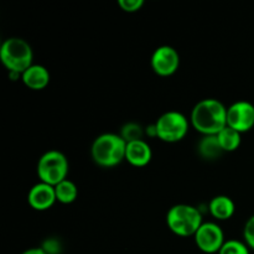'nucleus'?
Returning <instances> with one entry per match:
<instances>
[{"label":"nucleus","mask_w":254,"mask_h":254,"mask_svg":"<svg viewBox=\"0 0 254 254\" xmlns=\"http://www.w3.org/2000/svg\"><path fill=\"white\" fill-rule=\"evenodd\" d=\"M190 124L202 135H217L227 127V107L220 99H202L191 111Z\"/></svg>","instance_id":"nucleus-1"},{"label":"nucleus","mask_w":254,"mask_h":254,"mask_svg":"<svg viewBox=\"0 0 254 254\" xmlns=\"http://www.w3.org/2000/svg\"><path fill=\"white\" fill-rule=\"evenodd\" d=\"M127 141L119 134L104 133L97 136L91 146L94 163L102 168H114L126 160Z\"/></svg>","instance_id":"nucleus-2"},{"label":"nucleus","mask_w":254,"mask_h":254,"mask_svg":"<svg viewBox=\"0 0 254 254\" xmlns=\"http://www.w3.org/2000/svg\"><path fill=\"white\" fill-rule=\"evenodd\" d=\"M0 61L9 73L22 74L34 64V51L26 40L9 37L0 45Z\"/></svg>","instance_id":"nucleus-3"},{"label":"nucleus","mask_w":254,"mask_h":254,"mask_svg":"<svg viewBox=\"0 0 254 254\" xmlns=\"http://www.w3.org/2000/svg\"><path fill=\"white\" fill-rule=\"evenodd\" d=\"M202 223L201 211L195 206L186 203L173 206L166 215V225L169 230L179 237H193Z\"/></svg>","instance_id":"nucleus-4"},{"label":"nucleus","mask_w":254,"mask_h":254,"mask_svg":"<svg viewBox=\"0 0 254 254\" xmlns=\"http://www.w3.org/2000/svg\"><path fill=\"white\" fill-rule=\"evenodd\" d=\"M69 171V164L66 155L60 150H49L40 156L36 173L40 181L51 186L59 185L66 180Z\"/></svg>","instance_id":"nucleus-5"},{"label":"nucleus","mask_w":254,"mask_h":254,"mask_svg":"<svg viewBox=\"0 0 254 254\" xmlns=\"http://www.w3.org/2000/svg\"><path fill=\"white\" fill-rule=\"evenodd\" d=\"M156 135L165 143H178L189 133L190 122L179 111H169L161 114L155 122Z\"/></svg>","instance_id":"nucleus-6"},{"label":"nucleus","mask_w":254,"mask_h":254,"mask_svg":"<svg viewBox=\"0 0 254 254\" xmlns=\"http://www.w3.org/2000/svg\"><path fill=\"white\" fill-rule=\"evenodd\" d=\"M196 246L206 254L218 253L225 245V233L220 225L215 222H203L193 236Z\"/></svg>","instance_id":"nucleus-7"},{"label":"nucleus","mask_w":254,"mask_h":254,"mask_svg":"<svg viewBox=\"0 0 254 254\" xmlns=\"http://www.w3.org/2000/svg\"><path fill=\"white\" fill-rule=\"evenodd\" d=\"M153 71L161 77H169L176 73L180 67V55L178 50L169 45H163L154 50L150 59Z\"/></svg>","instance_id":"nucleus-8"},{"label":"nucleus","mask_w":254,"mask_h":254,"mask_svg":"<svg viewBox=\"0 0 254 254\" xmlns=\"http://www.w3.org/2000/svg\"><path fill=\"white\" fill-rule=\"evenodd\" d=\"M227 127L243 134L254 127V106L248 101H237L227 108Z\"/></svg>","instance_id":"nucleus-9"},{"label":"nucleus","mask_w":254,"mask_h":254,"mask_svg":"<svg viewBox=\"0 0 254 254\" xmlns=\"http://www.w3.org/2000/svg\"><path fill=\"white\" fill-rule=\"evenodd\" d=\"M57 201L55 186L49 185L40 181L32 186L27 193V202L30 207L35 211H47L55 205Z\"/></svg>","instance_id":"nucleus-10"},{"label":"nucleus","mask_w":254,"mask_h":254,"mask_svg":"<svg viewBox=\"0 0 254 254\" xmlns=\"http://www.w3.org/2000/svg\"><path fill=\"white\" fill-rule=\"evenodd\" d=\"M151 158H153V150L148 141H145L144 139L127 143L126 160L131 166L144 168L150 163Z\"/></svg>","instance_id":"nucleus-11"},{"label":"nucleus","mask_w":254,"mask_h":254,"mask_svg":"<svg viewBox=\"0 0 254 254\" xmlns=\"http://www.w3.org/2000/svg\"><path fill=\"white\" fill-rule=\"evenodd\" d=\"M50 79H51V76H50L49 69L42 64H32L21 74L22 83L27 88L34 89V91H41L46 88L50 83Z\"/></svg>","instance_id":"nucleus-12"},{"label":"nucleus","mask_w":254,"mask_h":254,"mask_svg":"<svg viewBox=\"0 0 254 254\" xmlns=\"http://www.w3.org/2000/svg\"><path fill=\"white\" fill-rule=\"evenodd\" d=\"M211 216L217 221H227L236 212V205L231 197L226 195L215 196L208 203Z\"/></svg>","instance_id":"nucleus-13"},{"label":"nucleus","mask_w":254,"mask_h":254,"mask_svg":"<svg viewBox=\"0 0 254 254\" xmlns=\"http://www.w3.org/2000/svg\"><path fill=\"white\" fill-rule=\"evenodd\" d=\"M197 150L201 158L206 160H215L223 154L222 148L218 143L217 135H203L197 144Z\"/></svg>","instance_id":"nucleus-14"},{"label":"nucleus","mask_w":254,"mask_h":254,"mask_svg":"<svg viewBox=\"0 0 254 254\" xmlns=\"http://www.w3.org/2000/svg\"><path fill=\"white\" fill-rule=\"evenodd\" d=\"M217 139L223 153H232V151H236L241 146L242 134L238 133L235 129L230 128V127H226L225 129H222L217 134Z\"/></svg>","instance_id":"nucleus-15"},{"label":"nucleus","mask_w":254,"mask_h":254,"mask_svg":"<svg viewBox=\"0 0 254 254\" xmlns=\"http://www.w3.org/2000/svg\"><path fill=\"white\" fill-rule=\"evenodd\" d=\"M55 192H56V198L59 202L64 203V205H69L76 201L77 196H78V189L73 181L66 179L59 185L55 186Z\"/></svg>","instance_id":"nucleus-16"},{"label":"nucleus","mask_w":254,"mask_h":254,"mask_svg":"<svg viewBox=\"0 0 254 254\" xmlns=\"http://www.w3.org/2000/svg\"><path fill=\"white\" fill-rule=\"evenodd\" d=\"M119 135L127 141V143H130V141L135 140H141L144 139L145 135V129L138 123H134V122H129V123L124 124L121 129V134Z\"/></svg>","instance_id":"nucleus-17"},{"label":"nucleus","mask_w":254,"mask_h":254,"mask_svg":"<svg viewBox=\"0 0 254 254\" xmlns=\"http://www.w3.org/2000/svg\"><path fill=\"white\" fill-rule=\"evenodd\" d=\"M218 254H251L250 247L246 242L238 240H228L222 246Z\"/></svg>","instance_id":"nucleus-18"},{"label":"nucleus","mask_w":254,"mask_h":254,"mask_svg":"<svg viewBox=\"0 0 254 254\" xmlns=\"http://www.w3.org/2000/svg\"><path fill=\"white\" fill-rule=\"evenodd\" d=\"M243 238H245L246 245L254 251V215L248 218L243 227Z\"/></svg>","instance_id":"nucleus-19"},{"label":"nucleus","mask_w":254,"mask_h":254,"mask_svg":"<svg viewBox=\"0 0 254 254\" xmlns=\"http://www.w3.org/2000/svg\"><path fill=\"white\" fill-rule=\"evenodd\" d=\"M118 5L123 11L136 12L144 6V0H118Z\"/></svg>","instance_id":"nucleus-20"},{"label":"nucleus","mask_w":254,"mask_h":254,"mask_svg":"<svg viewBox=\"0 0 254 254\" xmlns=\"http://www.w3.org/2000/svg\"><path fill=\"white\" fill-rule=\"evenodd\" d=\"M145 134H146V135L151 136V138H158V135H156L155 124H151V126L146 127V128H145Z\"/></svg>","instance_id":"nucleus-21"},{"label":"nucleus","mask_w":254,"mask_h":254,"mask_svg":"<svg viewBox=\"0 0 254 254\" xmlns=\"http://www.w3.org/2000/svg\"><path fill=\"white\" fill-rule=\"evenodd\" d=\"M21 254H47V253L45 252L44 248H30V250H26Z\"/></svg>","instance_id":"nucleus-22"}]
</instances>
